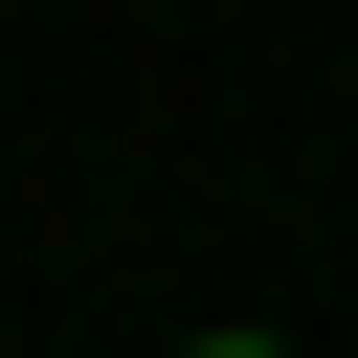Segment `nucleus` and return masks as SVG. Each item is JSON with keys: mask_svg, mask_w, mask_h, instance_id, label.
<instances>
[{"mask_svg": "<svg viewBox=\"0 0 358 358\" xmlns=\"http://www.w3.org/2000/svg\"><path fill=\"white\" fill-rule=\"evenodd\" d=\"M201 358H291V336H201Z\"/></svg>", "mask_w": 358, "mask_h": 358, "instance_id": "1", "label": "nucleus"}]
</instances>
